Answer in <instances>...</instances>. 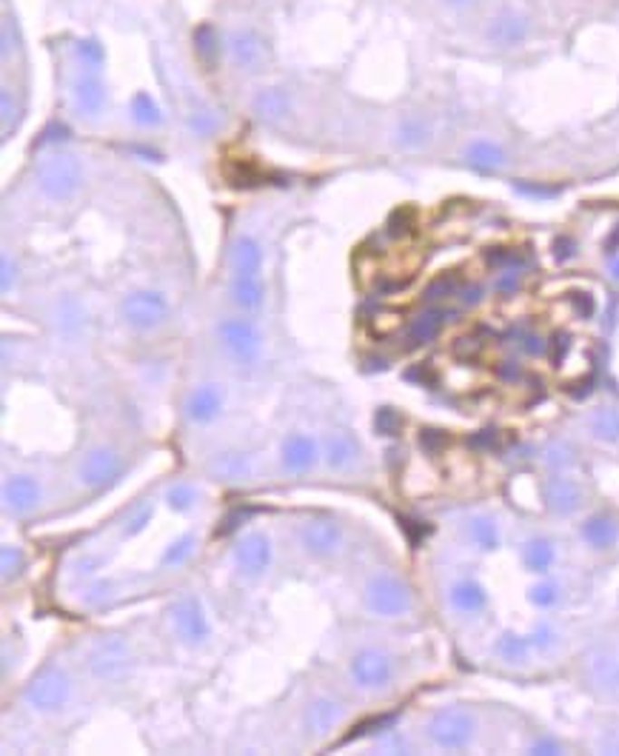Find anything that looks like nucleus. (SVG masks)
<instances>
[{
	"mask_svg": "<svg viewBox=\"0 0 619 756\" xmlns=\"http://www.w3.org/2000/svg\"><path fill=\"white\" fill-rule=\"evenodd\" d=\"M37 186H41V191L49 200L66 203L81 191L83 169L69 154H54V158L44 160L41 169H37Z\"/></svg>",
	"mask_w": 619,
	"mask_h": 756,
	"instance_id": "1",
	"label": "nucleus"
},
{
	"mask_svg": "<svg viewBox=\"0 0 619 756\" xmlns=\"http://www.w3.org/2000/svg\"><path fill=\"white\" fill-rule=\"evenodd\" d=\"M123 471H126L123 457H118L109 449H94L81 462V471H77V477H81V486L83 489H89V491H106L111 486H118Z\"/></svg>",
	"mask_w": 619,
	"mask_h": 756,
	"instance_id": "2",
	"label": "nucleus"
},
{
	"mask_svg": "<svg viewBox=\"0 0 619 756\" xmlns=\"http://www.w3.org/2000/svg\"><path fill=\"white\" fill-rule=\"evenodd\" d=\"M365 606L377 616H402L411 608V594L394 577H374L365 588Z\"/></svg>",
	"mask_w": 619,
	"mask_h": 756,
	"instance_id": "3",
	"label": "nucleus"
},
{
	"mask_svg": "<svg viewBox=\"0 0 619 756\" xmlns=\"http://www.w3.org/2000/svg\"><path fill=\"white\" fill-rule=\"evenodd\" d=\"M220 340L226 345V352L235 357L237 363H255L263 352V337L257 332V325L243 317H228L220 323Z\"/></svg>",
	"mask_w": 619,
	"mask_h": 756,
	"instance_id": "4",
	"label": "nucleus"
},
{
	"mask_svg": "<svg viewBox=\"0 0 619 756\" xmlns=\"http://www.w3.org/2000/svg\"><path fill=\"white\" fill-rule=\"evenodd\" d=\"M72 693L69 676L61 668H46L44 674H37L26 688V703L37 711H57L63 708Z\"/></svg>",
	"mask_w": 619,
	"mask_h": 756,
	"instance_id": "5",
	"label": "nucleus"
},
{
	"mask_svg": "<svg viewBox=\"0 0 619 756\" xmlns=\"http://www.w3.org/2000/svg\"><path fill=\"white\" fill-rule=\"evenodd\" d=\"M123 320L138 328V332H151L158 328L166 315H169V303L160 292H134L123 300Z\"/></svg>",
	"mask_w": 619,
	"mask_h": 756,
	"instance_id": "6",
	"label": "nucleus"
},
{
	"mask_svg": "<svg viewBox=\"0 0 619 756\" xmlns=\"http://www.w3.org/2000/svg\"><path fill=\"white\" fill-rule=\"evenodd\" d=\"M429 733L440 748L459 751L474 740V720L466 711H440L429 725Z\"/></svg>",
	"mask_w": 619,
	"mask_h": 756,
	"instance_id": "7",
	"label": "nucleus"
},
{
	"mask_svg": "<svg viewBox=\"0 0 619 756\" xmlns=\"http://www.w3.org/2000/svg\"><path fill=\"white\" fill-rule=\"evenodd\" d=\"M129 663H131V648L126 639L109 636L94 645V651L89 656V671L98 676V680H118V676L126 674Z\"/></svg>",
	"mask_w": 619,
	"mask_h": 756,
	"instance_id": "8",
	"label": "nucleus"
},
{
	"mask_svg": "<svg viewBox=\"0 0 619 756\" xmlns=\"http://www.w3.org/2000/svg\"><path fill=\"white\" fill-rule=\"evenodd\" d=\"M171 619H174V631H178L180 639H183V643H189V645L206 643L208 634H211V625H208V619H206V611H203V606L198 603L195 596H183L180 603L174 606Z\"/></svg>",
	"mask_w": 619,
	"mask_h": 756,
	"instance_id": "9",
	"label": "nucleus"
},
{
	"mask_svg": "<svg viewBox=\"0 0 619 756\" xmlns=\"http://www.w3.org/2000/svg\"><path fill=\"white\" fill-rule=\"evenodd\" d=\"M235 562L243 577H263L272 566V542L266 534H246L235 548Z\"/></svg>",
	"mask_w": 619,
	"mask_h": 756,
	"instance_id": "10",
	"label": "nucleus"
},
{
	"mask_svg": "<svg viewBox=\"0 0 619 756\" xmlns=\"http://www.w3.org/2000/svg\"><path fill=\"white\" fill-rule=\"evenodd\" d=\"M392 659L380 654V651H360L354 659H352V680L360 685V688H382V685H389L392 680Z\"/></svg>",
	"mask_w": 619,
	"mask_h": 756,
	"instance_id": "11",
	"label": "nucleus"
},
{
	"mask_svg": "<svg viewBox=\"0 0 619 756\" xmlns=\"http://www.w3.org/2000/svg\"><path fill=\"white\" fill-rule=\"evenodd\" d=\"M72 101L77 111H83L86 118H98L106 106V86L98 72H83L72 86Z\"/></svg>",
	"mask_w": 619,
	"mask_h": 756,
	"instance_id": "12",
	"label": "nucleus"
},
{
	"mask_svg": "<svg viewBox=\"0 0 619 756\" xmlns=\"http://www.w3.org/2000/svg\"><path fill=\"white\" fill-rule=\"evenodd\" d=\"M486 37L494 46H502V49L519 46L528 37V21L517 12H499L488 21Z\"/></svg>",
	"mask_w": 619,
	"mask_h": 756,
	"instance_id": "13",
	"label": "nucleus"
},
{
	"mask_svg": "<svg viewBox=\"0 0 619 756\" xmlns=\"http://www.w3.org/2000/svg\"><path fill=\"white\" fill-rule=\"evenodd\" d=\"M4 502L6 511L15 517H26L34 511V506L41 502V486L32 477H9L4 486Z\"/></svg>",
	"mask_w": 619,
	"mask_h": 756,
	"instance_id": "14",
	"label": "nucleus"
},
{
	"mask_svg": "<svg viewBox=\"0 0 619 756\" xmlns=\"http://www.w3.org/2000/svg\"><path fill=\"white\" fill-rule=\"evenodd\" d=\"M300 539H303V548L308 554L328 557V554H334L340 548V528L334 526L332 519H312V522H305L303 526Z\"/></svg>",
	"mask_w": 619,
	"mask_h": 756,
	"instance_id": "15",
	"label": "nucleus"
},
{
	"mask_svg": "<svg viewBox=\"0 0 619 756\" xmlns=\"http://www.w3.org/2000/svg\"><path fill=\"white\" fill-rule=\"evenodd\" d=\"M231 277H263V248L255 237L231 246Z\"/></svg>",
	"mask_w": 619,
	"mask_h": 756,
	"instance_id": "16",
	"label": "nucleus"
},
{
	"mask_svg": "<svg viewBox=\"0 0 619 756\" xmlns=\"http://www.w3.org/2000/svg\"><path fill=\"white\" fill-rule=\"evenodd\" d=\"M223 412V392L218 385H200L186 400V417L191 422H211Z\"/></svg>",
	"mask_w": 619,
	"mask_h": 756,
	"instance_id": "17",
	"label": "nucleus"
},
{
	"mask_svg": "<svg viewBox=\"0 0 619 756\" xmlns=\"http://www.w3.org/2000/svg\"><path fill=\"white\" fill-rule=\"evenodd\" d=\"M317 462V442L308 434H292L283 442V465L288 471L303 474Z\"/></svg>",
	"mask_w": 619,
	"mask_h": 756,
	"instance_id": "18",
	"label": "nucleus"
},
{
	"mask_svg": "<svg viewBox=\"0 0 619 756\" xmlns=\"http://www.w3.org/2000/svg\"><path fill=\"white\" fill-rule=\"evenodd\" d=\"M546 502L548 509L556 514H574L579 506H583V491L574 480L568 477H554L546 482Z\"/></svg>",
	"mask_w": 619,
	"mask_h": 756,
	"instance_id": "19",
	"label": "nucleus"
},
{
	"mask_svg": "<svg viewBox=\"0 0 619 756\" xmlns=\"http://www.w3.org/2000/svg\"><path fill=\"white\" fill-rule=\"evenodd\" d=\"M228 52H231V57H235V63H240L243 69H255V66L263 63L266 46H263V37L257 32L243 29V32H235L228 37Z\"/></svg>",
	"mask_w": 619,
	"mask_h": 756,
	"instance_id": "20",
	"label": "nucleus"
},
{
	"mask_svg": "<svg viewBox=\"0 0 619 756\" xmlns=\"http://www.w3.org/2000/svg\"><path fill=\"white\" fill-rule=\"evenodd\" d=\"M231 300H235L243 312H257L266 300L263 277H231Z\"/></svg>",
	"mask_w": 619,
	"mask_h": 756,
	"instance_id": "21",
	"label": "nucleus"
},
{
	"mask_svg": "<svg viewBox=\"0 0 619 756\" xmlns=\"http://www.w3.org/2000/svg\"><path fill=\"white\" fill-rule=\"evenodd\" d=\"M340 720V705L334 700H328V696H320V700L312 703V708H308L305 713V725H308V733H328Z\"/></svg>",
	"mask_w": 619,
	"mask_h": 756,
	"instance_id": "22",
	"label": "nucleus"
},
{
	"mask_svg": "<svg viewBox=\"0 0 619 756\" xmlns=\"http://www.w3.org/2000/svg\"><path fill=\"white\" fill-rule=\"evenodd\" d=\"M446 312H442V308H429V312H422L417 320H411V325H409V340H411V345H420V343H429V340H434L437 334H440V328H442V323H446Z\"/></svg>",
	"mask_w": 619,
	"mask_h": 756,
	"instance_id": "23",
	"label": "nucleus"
},
{
	"mask_svg": "<svg viewBox=\"0 0 619 756\" xmlns=\"http://www.w3.org/2000/svg\"><path fill=\"white\" fill-rule=\"evenodd\" d=\"M486 603H488L486 591H482L477 583H471V579H466V583H457L451 588V606L457 611H462V614H477V611L486 608Z\"/></svg>",
	"mask_w": 619,
	"mask_h": 756,
	"instance_id": "24",
	"label": "nucleus"
},
{
	"mask_svg": "<svg viewBox=\"0 0 619 756\" xmlns=\"http://www.w3.org/2000/svg\"><path fill=\"white\" fill-rule=\"evenodd\" d=\"M583 537H585V542L591 548L608 551V548H614V542H616V526L608 517H594L583 526Z\"/></svg>",
	"mask_w": 619,
	"mask_h": 756,
	"instance_id": "25",
	"label": "nucleus"
},
{
	"mask_svg": "<svg viewBox=\"0 0 619 756\" xmlns=\"http://www.w3.org/2000/svg\"><path fill=\"white\" fill-rule=\"evenodd\" d=\"M469 163L479 171H497L502 163H506V154H502V149L491 141H477L469 146Z\"/></svg>",
	"mask_w": 619,
	"mask_h": 756,
	"instance_id": "26",
	"label": "nucleus"
},
{
	"mask_svg": "<svg viewBox=\"0 0 619 756\" xmlns=\"http://www.w3.org/2000/svg\"><path fill=\"white\" fill-rule=\"evenodd\" d=\"M522 562L534 574H546L554 566V546L548 539H531L526 551H522Z\"/></svg>",
	"mask_w": 619,
	"mask_h": 756,
	"instance_id": "27",
	"label": "nucleus"
},
{
	"mask_svg": "<svg viewBox=\"0 0 619 756\" xmlns=\"http://www.w3.org/2000/svg\"><path fill=\"white\" fill-rule=\"evenodd\" d=\"M129 111H131V121L138 123V126H143V129H151V126H160L163 123V111H160L158 103L151 101V94H143V92L134 94Z\"/></svg>",
	"mask_w": 619,
	"mask_h": 756,
	"instance_id": "28",
	"label": "nucleus"
},
{
	"mask_svg": "<svg viewBox=\"0 0 619 756\" xmlns=\"http://www.w3.org/2000/svg\"><path fill=\"white\" fill-rule=\"evenodd\" d=\"M354 457H357V445L348 434H334L332 440H328L325 460H328L332 469H345V465H352Z\"/></svg>",
	"mask_w": 619,
	"mask_h": 756,
	"instance_id": "29",
	"label": "nucleus"
},
{
	"mask_svg": "<svg viewBox=\"0 0 619 756\" xmlns=\"http://www.w3.org/2000/svg\"><path fill=\"white\" fill-rule=\"evenodd\" d=\"M591 431L603 442H619V412L616 409H599L591 420Z\"/></svg>",
	"mask_w": 619,
	"mask_h": 756,
	"instance_id": "30",
	"label": "nucleus"
},
{
	"mask_svg": "<svg viewBox=\"0 0 619 756\" xmlns=\"http://www.w3.org/2000/svg\"><path fill=\"white\" fill-rule=\"evenodd\" d=\"M425 141H429V126H425L422 121L409 118V121L400 123V129H397V143H400L402 149H420Z\"/></svg>",
	"mask_w": 619,
	"mask_h": 756,
	"instance_id": "31",
	"label": "nucleus"
},
{
	"mask_svg": "<svg viewBox=\"0 0 619 756\" xmlns=\"http://www.w3.org/2000/svg\"><path fill=\"white\" fill-rule=\"evenodd\" d=\"M195 546H198V539L191 537V534H183L180 539H174L171 546L166 548V554H163V566L166 568H178V566H183V562L195 554Z\"/></svg>",
	"mask_w": 619,
	"mask_h": 756,
	"instance_id": "32",
	"label": "nucleus"
},
{
	"mask_svg": "<svg viewBox=\"0 0 619 756\" xmlns=\"http://www.w3.org/2000/svg\"><path fill=\"white\" fill-rule=\"evenodd\" d=\"M471 539L477 542V548L494 551L499 546V531H497V526L491 519L477 517V519H471Z\"/></svg>",
	"mask_w": 619,
	"mask_h": 756,
	"instance_id": "33",
	"label": "nucleus"
},
{
	"mask_svg": "<svg viewBox=\"0 0 619 756\" xmlns=\"http://www.w3.org/2000/svg\"><path fill=\"white\" fill-rule=\"evenodd\" d=\"M195 502H198V491L191 489V486H186V482H178V486H171L169 494H166V506H169L171 511H178V514L191 511V506H195Z\"/></svg>",
	"mask_w": 619,
	"mask_h": 756,
	"instance_id": "34",
	"label": "nucleus"
},
{
	"mask_svg": "<svg viewBox=\"0 0 619 756\" xmlns=\"http://www.w3.org/2000/svg\"><path fill=\"white\" fill-rule=\"evenodd\" d=\"M0 566H4V579H6V583H9V579H15V577H21L26 571V554H24V548L4 546V551H0Z\"/></svg>",
	"mask_w": 619,
	"mask_h": 756,
	"instance_id": "35",
	"label": "nucleus"
},
{
	"mask_svg": "<svg viewBox=\"0 0 619 756\" xmlns=\"http://www.w3.org/2000/svg\"><path fill=\"white\" fill-rule=\"evenodd\" d=\"M528 639L526 636H514V634H508V636H502L499 639V645H497V654L502 656V659H508V663H522V659H526V654H528Z\"/></svg>",
	"mask_w": 619,
	"mask_h": 756,
	"instance_id": "36",
	"label": "nucleus"
},
{
	"mask_svg": "<svg viewBox=\"0 0 619 756\" xmlns=\"http://www.w3.org/2000/svg\"><path fill=\"white\" fill-rule=\"evenodd\" d=\"M77 57L83 61V72H98V74H101V66L106 61V54H103L98 41H83L81 46H77Z\"/></svg>",
	"mask_w": 619,
	"mask_h": 756,
	"instance_id": "37",
	"label": "nucleus"
},
{
	"mask_svg": "<svg viewBox=\"0 0 619 756\" xmlns=\"http://www.w3.org/2000/svg\"><path fill=\"white\" fill-rule=\"evenodd\" d=\"M215 471L228 477V480H240L243 474H248V460L243 454H223L215 462Z\"/></svg>",
	"mask_w": 619,
	"mask_h": 756,
	"instance_id": "38",
	"label": "nucleus"
},
{
	"mask_svg": "<svg viewBox=\"0 0 619 756\" xmlns=\"http://www.w3.org/2000/svg\"><path fill=\"white\" fill-rule=\"evenodd\" d=\"M154 517V509L151 506H138L129 517H126V526H123V537H138L146 531V526L151 522Z\"/></svg>",
	"mask_w": 619,
	"mask_h": 756,
	"instance_id": "39",
	"label": "nucleus"
},
{
	"mask_svg": "<svg viewBox=\"0 0 619 756\" xmlns=\"http://www.w3.org/2000/svg\"><path fill=\"white\" fill-rule=\"evenodd\" d=\"M257 111H263V114H268V118H277V114H283L285 111V98L280 92H263L260 98H257Z\"/></svg>",
	"mask_w": 619,
	"mask_h": 756,
	"instance_id": "40",
	"label": "nucleus"
},
{
	"mask_svg": "<svg viewBox=\"0 0 619 756\" xmlns=\"http://www.w3.org/2000/svg\"><path fill=\"white\" fill-rule=\"evenodd\" d=\"M459 295V286L454 277H440L429 286V292H425V297L429 300H446V297H454Z\"/></svg>",
	"mask_w": 619,
	"mask_h": 756,
	"instance_id": "41",
	"label": "nucleus"
},
{
	"mask_svg": "<svg viewBox=\"0 0 619 756\" xmlns=\"http://www.w3.org/2000/svg\"><path fill=\"white\" fill-rule=\"evenodd\" d=\"M528 599H531L534 606H539V608H551V606L556 603V588H554L551 583L534 586L531 594H528Z\"/></svg>",
	"mask_w": 619,
	"mask_h": 756,
	"instance_id": "42",
	"label": "nucleus"
},
{
	"mask_svg": "<svg viewBox=\"0 0 619 756\" xmlns=\"http://www.w3.org/2000/svg\"><path fill=\"white\" fill-rule=\"evenodd\" d=\"M81 308H77V303L66 300L63 308H61V315H57V323H61V328H66V332H74L77 325H81Z\"/></svg>",
	"mask_w": 619,
	"mask_h": 756,
	"instance_id": "43",
	"label": "nucleus"
},
{
	"mask_svg": "<svg viewBox=\"0 0 619 756\" xmlns=\"http://www.w3.org/2000/svg\"><path fill=\"white\" fill-rule=\"evenodd\" d=\"M389 725H394V713H389V716H374V720H369V722H363L360 728H354V733L348 736V740H354V736H369V733L382 731V728H389Z\"/></svg>",
	"mask_w": 619,
	"mask_h": 756,
	"instance_id": "44",
	"label": "nucleus"
},
{
	"mask_svg": "<svg viewBox=\"0 0 619 756\" xmlns=\"http://www.w3.org/2000/svg\"><path fill=\"white\" fill-rule=\"evenodd\" d=\"M519 280H522V277H519V271L506 268V271H502V275L497 277L494 288H497L499 295H511V292H517V288H519Z\"/></svg>",
	"mask_w": 619,
	"mask_h": 756,
	"instance_id": "45",
	"label": "nucleus"
},
{
	"mask_svg": "<svg viewBox=\"0 0 619 756\" xmlns=\"http://www.w3.org/2000/svg\"><path fill=\"white\" fill-rule=\"evenodd\" d=\"M218 126L215 121V114H208V111H200V114H191V129H195L198 134H211Z\"/></svg>",
	"mask_w": 619,
	"mask_h": 756,
	"instance_id": "46",
	"label": "nucleus"
},
{
	"mask_svg": "<svg viewBox=\"0 0 619 756\" xmlns=\"http://www.w3.org/2000/svg\"><path fill=\"white\" fill-rule=\"evenodd\" d=\"M397 422H400V417H397L392 409H382V412L377 414V429H380L382 434H394Z\"/></svg>",
	"mask_w": 619,
	"mask_h": 756,
	"instance_id": "47",
	"label": "nucleus"
},
{
	"mask_svg": "<svg viewBox=\"0 0 619 756\" xmlns=\"http://www.w3.org/2000/svg\"><path fill=\"white\" fill-rule=\"evenodd\" d=\"M571 303L576 305V312L583 315V317H591V315H594V308H596V303H594V297H591V295H574V297H571Z\"/></svg>",
	"mask_w": 619,
	"mask_h": 756,
	"instance_id": "48",
	"label": "nucleus"
},
{
	"mask_svg": "<svg viewBox=\"0 0 619 756\" xmlns=\"http://www.w3.org/2000/svg\"><path fill=\"white\" fill-rule=\"evenodd\" d=\"M574 240L571 237H556V243H554V255H556V260H568V257H574Z\"/></svg>",
	"mask_w": 619,
	"mask_h": 756,
	"instance_id": "49",
	"label": "nucleus"
},
{
	"mask_svg": "<svg viewBox=\"0 0 619 756\" xmlns=\"http://www.w3.org/2000/svg\"><path fill=\"white\" fill-rule=\"evenodd\" d=\"M442 442H449V437L442 431H422V445H429V449H437Z\"/></svg>",
	"mask_w": 619,
	"mask_h": 756,
	"instance_id": "50",
	"label": "nucleus"
},
{
	"mask_svg": "<svg viewBox=\"0 0 619 756\" xmlns=\"http://www.w3.org/2000/svg\"><path fill=\"white\" fill-rule=\"evenodd\" d=\"M462 303H479L482 297V288L479 286H469V288H459V295H457Z\"/></svg>",
	"mask_w": 619,
	"mask_h": 756,
	"instance_id": "51",
	"label": "nucleus"
},
{
	"mask_svg": "<svg viewBox=\"0 0 619 756\" xmlns=\"http://www.w3.org/2000/svg\"><path fill=\"white\" fill-rule=\"evenodd\" d=\"M605 255L608 257H619V226L611 231L608 240H605Z\"/></svg>",
	"mask_w": 619,
	"mask_h": 756,
	"instance_id": "52",
	"label": "nucleus"
},
{
	"mask_svg": "<svg viewBox=\"0 0 619 756\" xmlns=\"http://www.w3.org/2000/svg\"><path fill=\"white\" fill-rule=\"evenodd\" d=\"M17 268H12V260L9 257H4V280H0V288H4V292H9L12 288V275H15Z\"/></svg>",
	"mask_w": 619,
	"mask_h": 756,
	"instance_id": "53",
	"label": "nucleus"
},
{
	"mask_svg": "<svg viewBox=\"0 0 619 756\" xmlns=\"http://www.w3.org/2000/svg\"><path fill=\"white\" fill-rule=\"evenodd\" d=\"M548 643H551V631L548 628H539L534 634V645H548Z\"/></svg>",
	"mask_w": 619,
	"mask_h": 756,
	"instance_id": "54",
	"label": "nucleus"
},
{
	"mask_svg": "<svg viewBox=\"0 0 619 756\" xmlns=\"http://www.w3.org/2000/svg\"><path fill=\"white\" fill-rule=\"evenodd\" d=\"M543 751L546 753H559V745L556 742H537L534 745V753H543Z\"/></svg>",
	"mask_w": 619,
	"mask_h": 756,
	"instance_id": "55",
	"label": "nucleus"
},
{
	"mask_svg": "<svg viewBox=\"0 0 619 756\" xmlns=\"http://www.w3.org/2000/svg\"><path fill=\"white\" fill-rule=\"evenodd\" d=\"M449 6H469V4H474V0H446Z\"/></svg>",
	"mask_w": 619,
	"mask_h": 756,
	"instance_id": "56",
	"label": "nucleus"
},
{
	"mask_svg": "<svg viewBox=\"0 0 619 756\" xmlns=\"http://www.w3.org/2000/svg\"><path fill=\"white\" fill-rule=\"evenodd\" d=\"M611 275L619 280V257H614V260H611Z\"/></svg>",
	"mask_w": 619,
	"mask_h": 756,
	"instance_id": "57",
	"label": "nucleus"
}]
</instances>
